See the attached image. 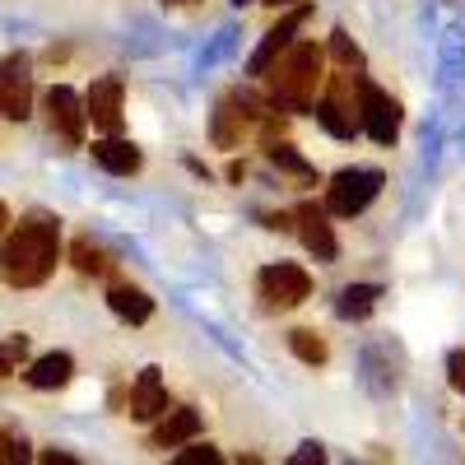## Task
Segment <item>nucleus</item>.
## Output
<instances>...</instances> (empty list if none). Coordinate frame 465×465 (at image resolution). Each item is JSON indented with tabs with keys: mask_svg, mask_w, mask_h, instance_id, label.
I'll return each mask as SVG.
<instances>
[{
	"mask_svg": "<svg viewBox=\"0 0 465 465\" xmlns=\"http://www.w3.org/2000/svg\"><path fill=\"white\" fill-rule=\"evenodd\" d=\"M61 261V228L47 214L24 219L0 247V275L15 289H37Z\"/></svg>",
	"mask_w": 465,
	"mask_h": 465,
	"instance_id": "f257e3e1",
	"label": "nucleus"
},
{
	"mask_svg": "<svg viewBox=\"0 0 465 465\" xmlns=\"http://www.w3.org/2000/svg\"><path fill=\"white\" fill-rule=\"evenodd\" d=\"M265 74H270V103L280 112H312L317 84H322V47L289 43Z\"/></svg>",
	"mask_w": 465,
	"mask_h": 465,
	"instance_id": "f03ea898",
	"label": "nucleus"
},
{
	"mask_svg": "<svg viewBox=\"0 0 465 465\" xmlns=\"http://www.w3.org/2000/svg\"><path fill=\"white\" fill-rule=\"evenodd\" d=\"M381 182H386V177H381L377 168H344V173H335L331 186H326V210L340 214V219L363 214V210L377 201Z\"/></svg>",
	"mask_w": 465,
	"mask_h": 465,
	"instance_id": "7ed1b4c3",
	"label": "nucleus"
},
{
	"mask_svg": "<svg viewBox=\"0 0 465 465\" xmlns=\"http://www.w3.org/2000/svg\"><path fill=\"white\" fill-rule=\"evenodd\" d=\"M312 298V275L293 261H280V265H265L261 270V302L270 312H289V307H302Z\"/></svg>",
	"mask_w": 465,
	"mask_h": 465,
	"instance_id": "20e7f679",
	"label": "nucleus"
},
{
	"mask_svg": "<svg viewBox=\"0 0 465 465\" xmlns=\"http://www.w3.org/2000/svg\"><path fill=\"white\" fill-rule=\"evenodd\" d=\"M354 80H359V122H363V131L377 144H396V135H401V107H396V98L381 94L368 74H354Z\"/></svg>",
	"mask_w": 465,
	"mask_h": 465,
	"instance_id": "39448f33",
	"label": "nucleus"
},
{
	"mask_svg": "<svg viewBox=\"0 0 465 465\" xmlns=\"http://www.w3.org/2000/svg\"><path fill=\"white\" fill-rule=\"evenodd\" d=\"M33 112V74H28V56H5L0 61V116L24 122Z\"/></svg>",
	"mask_w": 465,
	"mask_h": 465,
	"instance_id": "423d86ee",
	"label": "nucleus"
},
{
	"mask_svg": "<svg viewBox=\"0 0 465 465\" xmlns=\"http://www.w3.org/2000/svg\"><path fill=\"white\" fill-rule=\"evenodd\" d=\"M307 19H312V5H298V0H293V5L280 15V24L265 33V43L252 52V61H247V74H265L270 65H275V56H280V52L293 43V37H298V28H302Z\"/></svg>",
	"mask_w": 465,
	"mask_h": 465,
	"instance_id": "0eeeda50",
	"label": "nucleus"
},
{
	"mask_svg": "<svg viewBox=\"0 0 465 465\" xmlns=\"http://www.w3.org/2000/svg\"><path fill=\"white\" fill-rule=\"evenodd\" d=\"M349 94H354V74L331 84V94L317 103V122L335 135V140H354V131H363L359 122V107H349Z\"/></svg>",
	"mask_w": 465,
	"mask_h": 465,
	"instance_id": "6e6552de",
	"label": "nucleus"
},
{
	"mask_svg": "<svg viewBox=\"0 0 465 465\" xmlns=\"http://www.w3.org/2000/svg\"><path fill=\"white\" fill-rule=\"evenodd\" d=\"M122 98H126V89H122V80H116V74H103V80H94V84H89V98H84L89 122H94L98 131H107V135H122V122H126Z\"/></svg>",
	"mask_w": 465,
	"mask_h": 465,
	"instance_id": "1a4fd4ad",
	"label": "nucleus"
},
{
	"mask_svg": "<svg viewBox=\"0 0 465 465\" xmlns=\"http://www.w3.org/2000/svg\"><path fill=\"white\" fill-rule=\"evenodd\" d=\"M47 122H52V131H56L65 144H80V140H84V122H89L80 94L65 89V84H56V89L47 94Z\"/></svg>",
	"mask_w": 465,
	"mask_h": 465,
	"instance_id": "9d476101",
	"label": "nucleus"
},
{
	"mask_svg": "<svg viewBox=\"0 0 465 465\" xmlns=\"http://www.w3.org/2000/svg\"><path fill=\"white\" fill-rule=\"evenodd\" d=\"M293 223H298V232H302L307 252H317V261H335L340 242H335V232H331V210H326V205L302 201V205L293 210Z\"/></svg>",
	"mask_w": 465,
	"mask_h": 465,
	"instance_id": "9b49d317",
	"label": "nucleus"
},
{
	"mask_svg": "<svg viewBox=\"0 0 465 465\" xmlns=\"http://www.w3.org/2000/svg\"><path fill=\"white\" fill-rule=\"evenodd\" d=\"M252 107H256V103L242 98V94H228V98L219 103V112H214V144H219V149L242 144L247 122H256V112H252Z\"/></svg>",
	"mask_w": 465,
	"mask_h": 465,
	"instance_id": "f8f14e48",
	"label": "nucleus"
},
{
	"mask_svg": "<svg viewBox=\"0 0 465 465\" xmlns=\"http://www.w3.org/2000/svg\"><path fill=\"white\" fill-rule=\"evenodd\" d=\"M159 414H168L163 377H159V368H144L131 386V419H159Z\"/></svg>",
	"mask_w": 465,
	"mask_h": 465,
	"instance_id": "ddd939ff",
	"label": "nucleus"
},
{
	"mask_svg": "<svg viewBox=\"0 0 465 465\" xmlns=\"http://www.w3.org/2000/svg\"><path fill=\"white\" fill-rule=\"evenodd\" d=\"M94 163L116 173V177H131V173H140V149L131 140H122V135H107V140L94 144Z\"/></svg>",
	"mask_w": 465,
	"mask_h": 465,
	"instance_id": "4468645a",
	"label": "nucleus"
},
{
	"mask_svg": "<svg viewBox=\"0 0 465 465\" xmlns=\"http://www.w3.org/2000/svg\"><path fill=\"white\" fill-rule=\"evenodd\" d=\"M107 307H112L122 322H131V326H144V322L153 317V298H149L144 289H135V284H112Z\"/></svg>",
	"mask_w": 465,
	"mask_h": 465,
	"instance_id": "2eb2a0df",
	"label": "nucleus"
},
{
	"mask_svg": "<svg viewBox=\"0 0 465 465\" xmlns=\"http://www.w3.org/2000/svg\"><path fill=\"white\" fill-rule=\"evenodd\" d=\"M196 433H201V414H196V410H168L149 442H153V447H182V442H191Z\"/></svg>",
	"mask_w": 465,
	"mask_h": 465,
	"instance_id": "dca6fc26",
	"label": "nucleus"
},
{
	"mask_svg": "<svg viewBox=\"0 0 465 465\" xmlns=\"http://www.w3.org/2000/svg\"><path fill=\"white\" fill-rule=\"evenodd\" d=\"M24 377H28V386H37V391H56V386H65L74 377V359L70 354H43Z\"/></svg>",
	"mask_w": 465,
	"mask_h": 465,
	"instance_id": "f3484780",
	"label": "nucleus"
},
{
	"mask_svg": "<svg viewBox=\"0 0 465 465\" xmlns=\"http://www.w3.org/2000/svg\"><path fill=\"white\" fill-rule=\"evenodd\" d=\"M70 261H74L80 275H112V270H116V261L107 256V247H98L94 238H74L70 242Z\"/></svg>",
	"mask_w": 465,
	"mask_h": 465,
	"instance_id": "a211bd4d",
	"label": "nucleus"
},
{
	"mask_svg": "<svg viewBox=\"0 0 465 465\" xmlns=\"http://www.w3.org/2000/svg\"><path fill=\"white\" fill-rule=\"evenodd\" d=\"M377 298H381L377 284H349V289L340 293V302H335V312H340L344 322H363L372 307H377Z\"/></svg>",
	"mask_w": 465,
	"mask_h": 465,
	"instance_id": "6ab92c4d",
	"label": "nucleus"
},
{
	"mask_svg": "<svg viewBox=\"0 0 465 465\" xmlns=\"http://www.w3.org/2000/svg\"><path fill=\"white\" fill-rule=\"evenodd\" d=\"M265 153H270V163L284 168V173H293L298 182H317V173L307 168V159H302V153H298L293 144H284V140H270V144H265Z\"/></svg>",
	"mask_w": 465,
	"mask_h": 465,
	"instance_id": "aec40b11",
	"label": "nucleus"
},
{
	"mask_svg": "<svg viewBox=\"0 0 465 465\" xmlns=\"http://www.w3.org/2000/svg\"><path fill=\"white\" fill-rule=\"evenodd\" d=\"M289 349H293L302 363H312V368H322L331 359V349H326V340L317 331H289Z\"/></svg>",
	"mask_w": 465,
	"mask_h": 465,
	"instance_id": "412c9836",
	"label": "nucleus"
},
{
	"mask_svg": "<svg viewBox=\"0 0 465 465\" xmlns=\"http://www.w3.org/2000/svg\"><path fill=\"white\" fill-rule=\"evenodd\" d=\"M24 354H28V340H24V335H10V340H0V377L19 372Z\"/></svg>",
	"mask_w": 465,
	"mask_h": 465,
	"instance_id": "4be33fe9",
	"label": "nucleus"
},
{
	"mask_svg": "<svg viewBox=\"0 0 465 465\" xmlns=\"http://www.w3.org/2000/svg\"><path fill=\"white\" fill-rule=\"evenodd\" d=\"M331 52H335V61H340L344 70H354V65H363L359 47L349 43V33H344V28H335V33H331Z\"/></svg>",
	"mask_w": 465,
	"mask_h": 465,
	"instance_id": "5701e85b",
	"label": "nucleus"
},
{
	"mask_svg": "<svg viewBox=\"0 0 465 465\" xmlns=\"http://www.w3.org/2000/svg\"><path fill=\"white\" fill-rule=\"evenodd\" d=\"M0 460H28V447L15 433H5V429H0Z\"/></svg>",
	"mask_w": 465,
	"mask_h": 465,
	"instance_id": "b1692460",
	"label": "nucleus"
},
{
	"mask_svg": "<svg viewBox=\"0 0 465 465\" xmlns=\"http://www.w3.org/2000/svg\"><path fill=\"white\" fill-rule=\"evenodd\" d=\"M177 460H182V465H219V451H214V447H186Z\"/></svg>",
	"mask_w": 465,
	"mask_h": 465,
	"instance_id": "393cba45",
	"label": "nucleus"
},
{
	"mask_svg": "<svg viewBox=\"0 0 465 465\" xmlns=\"http://www.w3.org/2000/svg\"><path fill=\"white\" fill-rule=\"evenodd\" d=\"M447 372H451V386L465 396V349H456V354L447 359Z\"/></svg>",
	"mask_w": 465,
	"mask_h": 465,
	"instance_id": "a878e982",
	"label": "nucleus"
},
{
	"mask_svg": "<svg viewBox=\"0 0 465 465\" xmlns=\"http://www.w3.org/2000/svg\"><path fill=\"white\" fill-rule=\"evenodd\" d=\"M293 460H298V465H307V460H326V451H322L317 442H307L302 451H293Z\"/></svg>",
	"mask_w": 465,
	"mask_h": 465,
	"instance_id": "bb28decb",
	"label": "nucleus"
},
{
	"mask_svg": "<svg viewBox=\"0 0 465 465\" xmlns=\"http://www.w3.org/2000/svg\"><path fill=\"white\" fill-rule=\"evenodd\" d=\"M265 228H275V232H289V228H293V219H289V214H270V219H265Z\"/></svg>",
	"mask_w": 465,
	"mask_h": 465,
	"instance_id": "cd10ccee",
	"label": "nucleus"
},
{
	"mask_svg": "<svg viewBox=\"0 0 465 465\" xmlns=\"http://www.w3.org/2000/svg\"><path fill=\"white\" fill-rule=\"evenodd\" d=\"M43 460H47V465H74V456H70V451H47Z\"/></svg>",
	"mask_w": 465,
	"mask_h": 465,
	"instance_id": "c85d7f7f",
	"label": "nucleus"
},
{
	"mask_svg": "<svg viewBox=\"0 0 465 465\" xmlns=\"http://www.w3.org/2000/svg\"><path fill=\"white\" fill-rule=\"evenodd\" d=\"M5 228H10V210L0 205V238H5Z\"/></svg>",
	"mask_w": 465,
	"mask_h": 465,
	"instance_id": "c756f323",
	"label": "nucleus"
},
{
	"mask_svg": "<svg viewBox=\"0 0 465 465\" xmlns=\"http://www.w3.org/2000/svg\"><path fill=\"white\" fill-rule=\"evenodd\" d=\"M265 5H275V10H289V5H293V0H265Z\"/></svg>",
	"mask_w": 465,
	"mask_h": 465,
	"instance_id": "7c9ffc66",
	"label": "nucleus"
},
{
	"mask_svg": "<svg viewBox=\"0 0 465 465\" xmlns=\"http://www.w3.org/2000/svg\"><path fill=\"white\" fill-rule=\"evenodd\" d=\"M168 5H196V0H168Z\"/></svg>",
	"mask_w": 465,
	"mask_h": 465,
	"instance_id": "2f4dec72",
	"label": "nucleus"
},
{
	"mask_svg": "<svg viewBox=\"0 0 465 465\" xmlns=\"http://www.w3.org/2000/svg\"><path fill=\"white\" fill-rule=\"evenodd\" d=\"M232 5H252V0H232Z\"/></svg>",
	"mask_w": 465,
	"mask_h": 465,
	"instance_id": "473e14b6",
	"label": "nucleus"
}]
</instances>
